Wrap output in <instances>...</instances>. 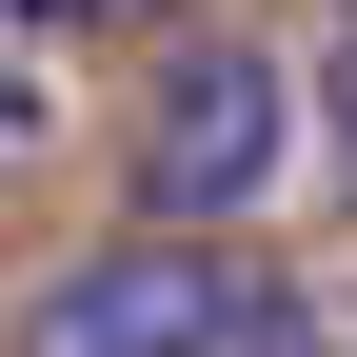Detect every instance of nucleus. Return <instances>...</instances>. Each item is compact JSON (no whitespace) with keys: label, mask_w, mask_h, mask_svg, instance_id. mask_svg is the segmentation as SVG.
I'll list each match as a JSON object with an SVG mask.
<instances>
[{"label":"nucleus","mask_w":357,"mask_h":357,"mask_svg":"<svg viewBox=\"0 0 357 357\" xmlns=\"http://www.w3.org/2000/svg\"><path fill=\"white\" fill-rule=\"evenodd\" d=\"M278 337H298V298L258 258H218L199 218H159L119 258H60L20 298V357H278Z\"/></svg>","instance_id":"f257e3e1"},{"label":"nucleus","mask_w":357,"mask_h":357,"mask_svg":"<svg viewBox=\"0 0 357 357\" xmlns=\"http://www.w3.org/2000/svg\"><path fill=\"white\" fill-rule=\"evenodd\" d=\"M278 119H298V100H278L258 40H178L159 100H139V218H199V238H218V218L278 178Z\"/></svg>","instance_id":"f03ea898"},{"label":"nucleus","mask_w":357,"mask_h":357,"mask_svg":"<svg viewBox=\"0 0 357 357\" xmlns=\"http://www.w3.org/2000/svg\"><path fill=\"white\" fill-rule=\"evenodd\" d=\"M318 119H337V159H357V40H337V79H318Z\"/></svg>","instance_id":"7ed1b4c3"}]
</instances>
